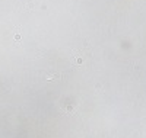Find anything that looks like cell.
<instances>
[{"mask_svg": "<svg viewBox=\"0 0 146 138\" xmlns=\"http://www.w3.org/2000/svg\"><path fill=\"white\" fill-rule=\"evenodd\" d=\"M15 39H16V41H19V39H21V35H19V34H16V35H15Z\"/></svg>", "mask_w": 146, "mask_h": 138, "instance_id": "2", "label": "cell"}, {"mask_svg": "<svg viewBox=\"0 0 146 138\" xmlns=\"http://www.w3.org/2000/svg\"><path fill=\"white\" fill-rule=\"evenodd\" d=\"M73 62H75V64H82V62H83V58H82V57H76L75 60H73Z\"/></svg>", "mask_w": 146, "mask_h": 138, "instance_id": "1", "label": "cell"}]
</instances>
